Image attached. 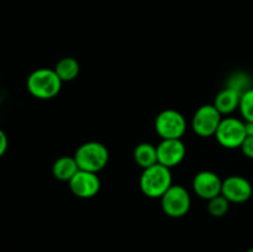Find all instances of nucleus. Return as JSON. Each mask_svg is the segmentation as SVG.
I'll return each mask as SVG.
<instances>
[{"label": "nucleus", "instance_id": "f257e3e1", "mask_svg": "<svg viewBox=\"0 0 253 252\" xmlns=\"http://www.w3.org/2000/svg\"><path fill=\"white\" fill-rule=\"evenodd\" d=\"M61 78L54 69L39 68L27 78V90L32 96L41 100H48L59 94L62 89Z\"/></svg>", "mask_w": 253, "mask_h": 252}, {"label": "nucleus", "instance_id": "f03ea898", "mask_svg": "<svg viewBox=\"0 0 253 252\" xmlns=\"http://www.w3.org/2000/svg\"><path fill=\"white\" fill-rule=\"evenodd\" d=\"M170 168L156 163L155 166L143 169L140 177V188L148 198H162V195L172 187Z\"/></svg>", "mask_w": 253, "mask_h": 252}, {"label": "nucleus", "instance_id": "7ed1b4c3", "mask_svg": "<svg viewBox=\"0 0 253 252\" xmlns=\"http://www.w3.org/2000/svg\"><path fill=\"white\" fill-rule=\"evenodd\" d=\"M109 157L110 156L106 146L96 141H89L81 145L74 155L79 169L93 173H98L104 169L108 165Z\"/></svg>", "mask_w": 253, "mask_h": 252}, {"label": "nucleus", "instance_id": "20e7f679", "mask_svg": "<svg viewBox=\"0 0 253 252\" xmlns=\"http://www.w3.org/2000/svg\"><path fill=\"white\" fill-rule=\"evenodd\" d=\"M161 205L166 215L170 217H183L188 214L192 205L190 194L180 184H172V187L162 195Z\"/></svg>", "mask_w": 253, "mask_h": 252}, {"label": "nucleus", "instance_id": "39448f33", "mask_svg": "<svg viewBox=\"0 0 253 252\" xmlns=\"http://www.w3.org/2000/svg\"><path fill=\"white\" fill-rule=\"evenodd\" d=\"M215 137L222 147L229 150L240 148L247 137L245 121L232 116L222 119L215 133Z\"/></svg>", "mask_w": 253, "mask_h": 252}, {"label": "nucleus", "instance_id": "423d86ee", "mask_svg": "<svg viewBox=\"0 0 253 252\" xmlns=\"http://www.w3.org/2000/svg\"><path fill=\"white\" fill-rule=\"evenodd\" d=\"M155 127L162 140L182 138L187 131V121L179 111L174 109H166L156 118Z\"/></svg>", "mask_w": 253, "mask_h": 252}, {"label": "nucleus", "instance_id": "0eeeda50", "mask_svg": "<svg viewBox=\"0 0 253 252\" xmlns=\"http://www.w3.org/2000/svg\"><path fill=\"white\" fill-rule=\"evenodd\" d=\"M221 120L222 115L215 108L214 104H205L193 115L192 128L200 137H211L216 133Z\"/></svg>", "mask_w": 253, "mask_h": 252}, {"label": "nucleus", "instance_id": "6e6552de", "mask_svg": "<svg viewBox=\"0 0 253 252\" xmlns=\"http://www.w3.org/2000/svg\"><path fill=\"white\" fill-rule=\"evenodd\" d=\"M252 193L253 188L251 182L242 175H230L222 180L221 194L230 203L241 204L247 202L252 197Z\"/></svg>", "mask_w": 253, "mask_h": 252}, {"label": "nucleus", "instance_id": "1a4fd4ad", "mask_svg": "<svg viewBox=\"0 0 253 252\" xmlns=\"http://www.w3.org/2000/svg\"><path fill=\"white\" fill-rule=\"evenodd\" d=\"M68 183L72 193L78 198H83V199L95 197L100 190L101 185L100 179H99L96 173L83 169H79Z\"/></svg>", "mask_w": 253, "mask_h": 252}, {"label": "nucleus", "instance_id": "9d476101", "mask_svg": "<svg viewBox=\"0 0 253 252\" xmlns=\"http://www.w3.org/2000/svg\"><path fill=\"white\" fill-rule=\"evenodd\" d=\"M187 153L184 142L182 138L162 140L157 146L158 163L168 168H173L183 162Z\"/></svg>", "mask_w": 253, "mask_h": 252}, {"label": "nucleus", "instance_id": "9b49d317", "mask_svg": "<svg viewBox=\"0 0 253 252\" xmlns=\"http://www.w3.org/2000/svg\"><path fill=\"white\" fill-rule=\"evenodd\" d=\"M221 187L222 180L211 170H202L197 173L193 179V189L195 194L205 200H210L221 194Z\"/></svg>", "mask_w": 253, "mask_h": 252}, {"label": "nucleus", "instance_id": "f8f14e48", "mask_svg": "<svg viewBox=\"0 0 253 252\" xmlns=\"http://www.w3.org/2000/svg\"><path fill=\"white\" fill-rule=\"evenodd\" d=\"M240 100H241V94L229 86H225L215 96L214 105L221 115H230L239 109Z\"/></svg>", "mask_w": 253, "mask_h": 252}, {"label": "nucleus", "instance_id": "ddd939ff", "mask_svg": "<svg viewBox=\"0 0 253 252\" xmlns=\"http://www.w3.org/2000/svg\"><path fill=\"white\" fill-rule=\"evenodd\" d=\"M79 170V166L77 163L76 158L63 156L59 157L52 166V173L54 178L62 182H69Z\"/></svg>", "mask_w": 253, "mask_h": 252}, {"label": "nucleus", "instance_id": "4468645a", "mask_svg": "<svg viewBox=\"0 0 253 252\" xmlns=\"http://www.w3.org/2000/svg\"><path fill=\"white\" fill-rule=\"evenodd\" d=\"M133 158L142 169L155 166L156 163H158L157 147L150 142L138 143L133 151Z\"/></svg>", "mask_w": 253, "mask_h": 252}, {"label": "nucleus", "instance_id": "2eb2a0df", "mask_svg": "<svg viewBox=\"0 0 253 252\" xmlns=\"http://www.w3.org/2000/svg\"><path fill=\"white\" fill-rule=\"evenodd\" d=\"M54 71L62 82H71L78 77L81 66H79V62L73 57H64L56 64Z\"/></svg>", "mask_w": 253, "mask_h": 252}, {"label": "nucleus", "instance_id": "dca6fc26", "mask_svg": "<svg viewBox=\"0 0 253 252\" xmlns=\"http://www.w3.org/2000/svg\"><path fill=\"white\" fill-rule=\"evenodd\" d=\"M226 86L234 89L242 95L247 90L253 88V79L250 74L245 73V72H236L229 77Z\"/></svg>", "mask_w": 253, "mask_h": 252}, {"label": "nucleus", "instance_id": "f3484780", "mask_svg": "<svg viewBox=\"0 0 253 252\" xmlns=\"http://www.w3.org/2000/svg\"><path fill=\"white\" fill-rule=\"evenodd\" d=\"M208 202H209L208 203V211L212 216L221 217L226 215V212L229 211L230 202L222 194L217 195V197L212 198V199L208 200Z\"/></svg>", "mask_w": 253, "mask_h": 252}, {"label": "nucleus", "instance_id": "a211bd4d", "mask_svg": "<svg viewBox=\"0 0 253 252\" xmlns=\"http://www.w3.org/2000/svg\"><path fill=\"white\" fill-rule=\"evenodd\" d=\"M239 109L245 121L253 123V88L242 94Z\"/></svg>", "mask_w": 253, "mask_h": 252}, {"label": "nucleus", "instance_id": "6ab92c4d", "mask_svg": "<svg viewBox=\"0 0 253 252\" xmlns=\"http://www.w3.org/2000/svg\"><path fill=\"white\" fill-rule=\"evenodd\" d=\"M241 151L247 158H251L253 160V136H247L246 140L244 141V143L241 145Z\"/></svg>", "mask_w": 253, "mask_h": 252}, {"label": "nucleus", "instance_id": "aec40b11", "mask_svg": "<svg viewBox=\"0 0 253 252\" xmlns=\"http://www.w3.org/2000/svg\"><path fill=\"white\" fill-rule=\"evenodd\" d=\"M7 146H9V141H7V136L4 131L0 128V157L5 155L7 150Z\"/></svg>", "mask_w": 253, "mask_h": 252}, {"label": "nucleus", "instance_id": "412c9836", "mask_svg": "<svg viewBox=\"0 0 253 252\" xmlns=\"http://www.w3.org/2000/svg\"><path fill=\"white\" fill-rule=\"evenodd\" d=\"M245 128H246L247 136H253V123L245 121Z\"/></svg>", "mask_w": 253, "mask_h": 252}, {"label": "nucleus", "instance_id": "4be33fe9", "mask_svg": "<svg viewBox=\"0 0 253 252\" xmlns=\"http://www.w3.org/2000/svg\"><path fill=\"white\" fill-rule=\"evenodd\" d=\"M246 252H253V247H252V249H250L249 251H246Z\"/></svg>", "mask_w": 253, "mask_h": 252}]
</instances>
